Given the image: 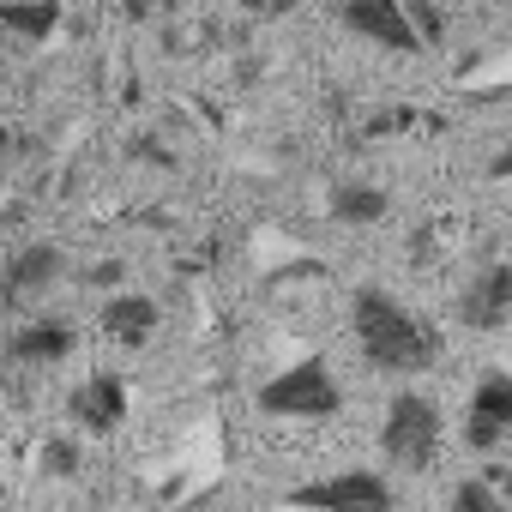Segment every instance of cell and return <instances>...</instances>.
Instances as JSON below:
<instances>
[{
	"label": "cell",
	"mask_w": 512,
	"mask_h": 512,
	"mask_svg": "<svg viewBox=\"0 0 512 512\" xmlns=\"http://www.w3.org/2000/svg\"><path fill=\"white\" fill-rule=\"evenodd\" d=\"M260 410L278 422H332L344 410V386L326 368V356H302L260 386Z\"/></svg>",
	"instance_id": "obj_2"
},
{
	"label": "cell",
	"mask_w": 512,
	"mask_h": 512,
	"mask_svg": "<svg viewBox=\"0 0 512 512\" xmlns=\"http://www.w3.org/2000/svg\"><path fill=\"white\" fill-rule=\"evenodd\" d=\"M43 470L73 476V470H79V446H73V440H49V446H43Z\"/></svg>",
	"instance_id": "obj_16"
},
{
	"label": "cell",
	"mask_w": 512,
	"mask_h": 512,
	"mask_svg": "<svg viewBox=\"0 0 512 512\" xmlns=\"http://www.w3.org/2000/svg\"><path fill=\"white\" fill-rule=\"evenodd\" d=\"M67 278V253L55 241H31L13 253V266H7V296H43Z\"/></svg>",
	"instance_id": "obj_11"
},
{
	"label": "cell",
	"mask_w": 512,
	"mask_h": 512,
	"mask_svg": "<svg viewBox=\"0 0 512 512\" xmlns=\"http://www.w3.org/2000/svg\"><path fill=\"white\" fill-rule=\"evenodd\" d=\"M380 452L398 470H428L440 452V404L428 392H398L380 422Z\"/></svg>",
	"instance_id": "obj_3"
},
{
	"label": "cell",
	"mask_w": 512,
	"mask_h": 512,
	"mask_svg": "<svg viewBox=\"0 0 512 512\" xmlns=\"http://www.w3.org/2000/svg\"><path fill=\"white\" fill-rule=\"evenodd\" d=\"M446 512H512V500H506L488 476H470V482L452 488V506H446Z\"/></svg>",
	"instance_id": "obj_14"
},
{
	"label": "cell",
	"mask_w": 512,
	"mask_h": 512,
	"mask_svg": "<svg viewBox=\"0 0 512 512\" xmlns=\"http://www.w3.org/2000/svg\"><path fill=\"white\" fill-rule=\"evenodd\" d=\"M338 25L356 31V37L374 43V49H392V55H422V49H428L422 31L410 25V7H404V0H344V7H338Z\"/></svg>",
	"instance_id": "obj_5"
},
{
	"label": "cell",
	"mask_w": 512,
	"mask_h": 512,
	"mask_svg": "<svg viewBox=\"0 0 512 512\" xmlns=\"http://www.w3.org/2000/svg\"><path fill=\"white\" fill-rule=\"evenodd\" d=\"M326 205H332V217L344 229H368V223H386L392 217V193L386 187H368V181H338Z\"/></svg>",
	"instance_id": "obj_12"
},
{
	"label": "cell",
	"mask_w": 512,
	"mask_h": 512,
	"mask_svg": "<svg viewBox=\"0 0 512 512\" xmlns=\"http://www.w3.org/2000/svg\"><path fill=\"white\" fill-rule=\"evenodd\" d=\"M73 416H79V428H91V434H115V428L127 422V380H121V374L85 380V386L73 392Z\"/></svg>",
	"instance_id": "obj_10"
},
{
	"label": "cell",
	"mask_w": 512,
	"mask_h": 512,
	"mask_svg": "<svg viewBox=\"0 0 512 512\" xmlns=\"http://www.w3.org/2000/svg\"><path fill=\"white\" fill-rule=\"evenodd\" d=\"M506 7H512V0H506Z\"/></svg>",
	"instance_id": "obj_20"
},
{
	"label": "cell",
	"mask_w": 512,
	"mask_h": 512,
	"mask_svg": "<svg viewBox=\"0 0 512 512\" xmlns=\"http://www.w3.org/2000/svg\"><path fill=\"white\" fill-rule=\"evenodd\" d=\"M512 434V374H482L470 386V410H464V440L476 452H494Z\"/></svg>",
	"instance_id": "obj_7"
},
{
	"label": "cell",
	"mask_w": 512,
	"mask_h": 512,
	"mask_svg": "<svg viewBox=\"0 0 512 512\" xmlns=\"http://www.w3.org/2000/svg\"><path fill=\"white\" fill-rule=\"evenodd\" d=\"M404 7H410V25L422 31V43L440 49V43H446V13L434 7V0H404Z\"/></svg>",
	"instance_id": "obj_15"
},
{
	"label": "cell",
	"mask_w": 512,
	"mask_h": 512,
	"mask_svg": "<svg viewBox=\"0 0 512 512\" xmlns=\"http://www.w3.org/2000/svg\"><path fill=\"white\" fill-rule=\"evenodd\" d=\"M163 7H175V0H127V19H157Z\"/></svg>",
	"instance_id": "obj_18"
},
{
	"label": "cell",
	"mask_w": 512,
	"mask_h": 512,
	"mask_svg": "<svg viewBox=\"0 0 512 512\" xmlns=\"http://www.w3.org/2000/svg\"><path fill=\"white\" fill-rule=\"evenodd\" d=\"M350 326H356V344L368 356V368L380 374H422L440 362V332L428 320H416L398 296H386L380 284H362L350 296Z\"/></svg>",
	"instance_id": "obj_1"
},
{
	"label": "cell",
	"mask_w": 512,
	"mask_h": 512,
	"mask_svg": "<svg viewBox=\"0 0 512 512\" xmlns=\"http://www.w3.org/2000/svg\"><path fill=\"white\" fill-rule=\"evenodd\" d=\"M458 326H470V332H500V326H512V260L476 266V278L458 290Z\"/></svg>",
	"instance_id": "obj_6"
},
{
	"label": "cell",
	"mask_w": 512,
	"mask_h": 512,
	"mask_svg": "<svg viewBox=\"0 0 512 512\" xmlns=\"http://www.w3.org/2000/svg\"><path fill=\"white\" fill-rule=\"evenodd\" d=\"M284 506H302V512H398V494L374 470H344V476L290 488Z\"/></svg>",
	"instance_id": "obj_4"
},
{
	"label": "cell",
	"mask_w": 512,
	"mask_h": 512,
	"mask_svg": "<svg viewBox=\"0 0 512 512\" xmlns=\"http://www.w3.org/2000/svg\"><path fill=\"white\" fill-rule=\"evenodd\" d=\"M115 278H121V266H115V260H103V266L91 272V284H115Z\"/></svg>",
	"instance_id": "obj_19"
},
{
	"label": "cell",
	"mask_w": 512,
	"mask_h": 512,
	"mask_svg": "<svg viewBox=\"0 0 512 512\" xmlns=\"http://www.w3.org/2000/svg\"><path fill=\"white\" fill-rule=\"evenodd\" d=\"M157 320H163V308H157L151 296H109V302H103V314H97L103 338H109V344H121V350H145V344H151V332H157Z\"/></svg>",
	"instance_id": "obj_9"
},
{
	"label": "cell",
	"mask_w": 512,
	"mask_h": 512,
	"mask_svg": "<svg viewBox=\"0 0 512 512\" xmlns=\"http://www.w3.org/2000/svg\"><path fill=\"white\" fill-rule=\"evenodd\" d=\"M0 25L13 37H25V43H49L61 31V7L55 0H7V7H0Z\"/></svg>",
	"instance_id": "obj_13"
},
{
	"label": "cell",
	"mask_w": 512,
	"mask_h": 512,
	"mask_svg": "<svg viewBox=\"0 0 512 512\" xmlns=\"http://www.w3.org/2000/svg\"><path fill=\"white\" fill-rule=\"evenodd\" d=\"M73 344H79V332H73L67 320L37 314V320H25V326L7 338V356H13L19 368H55V362L73 356Z\"/></svg>",
	"instance_id": "obj_8"
},
{
	"label": "cell",
	"mask_w": 512,
	"mask_h": 512,
	"mask_svg": "<svg viewBox=\"0 0 512 512\" xmlns=\"http://www.w3.org/2000/svg\"><path fill=\"white\" fill-rule=\"evenodd\" d=\"M296 7H302V0H241V13H253V19H284Z\"/></svg>",
	"instance_id": "obj_17"
}]
</instances>
